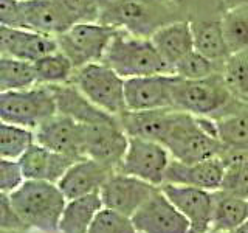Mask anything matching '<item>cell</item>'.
I'll return each mask as SVG.
<instances>
[{"mask_svg": "<svg viewBox=\"0 0 248 233\" xmlns=\"http://www.w3.org/2000/svg\"><path fill=\"white\" fill-rule=\"evenodd\" d=\"M104 208L99 193L68 199L59 222V233H89L96 215Z\"/></svg>", "mask_w": 248, "mask_h": 233, "instance_id": "obj_25", "label": "cell"}, {"mask_svg": "<svg viewBox=\"0 0 248 233\" xmlns=\"http://www.w3.org/2000/svg\"><path fill=\"white\" fill-rule=\"evenodd\" d=\"M232 233H248V219H245Z\"/></svg>", "mask_w": 248, "mask_h": 233, "instance_id": "obj_41", "label": "cell"}, {"mask_svg": "<svg viewBox=\"0 0 248 233\" xmlns=\"http://www.w3.org/2000/svg\"><path fill=\"white\" fill-rule=\"evenodd\" d=\"M115 33L116 28L101 22H78L56 39L59 50L72 59L78 70L103 61Z\"/></svg>", "mask_w": 248, "mask_h": 233, "instance_id": "obj_8", "label": "cell"}, {"mask_svg": "<svg viewBox=\"0 0 248 233\" xmlns=\"http://www.w3.org/2000/svg\"><path fill=\"white\" fill-rule=\"evenodd\" d=\"M34 64V72L37 84L41 85H61L72 83L76 67L65 53L61 50L46 54L37 59Z\"/></svg>", "mask_w": 248, "mask_h": 233, "instance_id": "obj_28", "label": "cell"}, {"mask_svg": "<svg viewBox=\"0 0 248 233\" xmlns=\"http://www.w3.org/2000/svg\"><path fill=\"white\" fill-rule=\"evenodd\" d=\"M216 121V132L223 148L248 150V107Z\"/></svg>", "mask_w": 248, "mask_h": 233, "instance_id": "obj_30", "label": "cell"}, {"mask_svg": "<svg viewBox=\"0 0 248 233\" xmlns=\"http://www.w3.org/2000/svg\"><path fill=\"white\" fill-rule=\"evenodd\" d=\"M219 157L225 166L220 190L248 199V150L223 148Z\"/></svg>", "mask_w": 248, "mask_h": 233, "instance_id": "obj_27", "label": "cell"}, {"mask_svg": "<svg viewBox=\"0 0 248 233\" xmlns=\"http://www.w3.org/2000/svg\"><path fill=\"white\" fill-rule=\"evenodd\" d=\"M222 72L223 64L211 61L197 50L189 51L172 68V73L182 80H203V78H209Z\"/></svg>", "mask_w": 248, "mask_h": 233, "instance_id": "obj_34", "label": "cell"}, {"mask_svg": "<svg viewBox=\"0 0 248 233\" xmlns=\"http://www.w3.org/2000/svg\"><path fill=\"white\" fill-rule=\"evenodd\" d=\"M76 23L99 20V0H54Z\"/></svg>", "mask_w": 248, "mask_h": 233, "instance_id": "obj_36", "label": "cell"}, {"mask_svg": "<svg viewBox=\"0 0 248 233\" xmlns=\"http://www.w3.org/2000/svg\"><path fill=\"white\" fill-rule=\"evenodd\" d=\"M36 143L48 150L65 154L75 160L87 157L84 143V124L72 116L56 114L34 129Z\"/></svg>", "mask_w": 248, "mask_h": 233, "instance_id": "obj_13", "label": "cell"}, {"mask_svg": "<svg viewBox=\"0 0 248 233\" xmlns=\"http://www.w3.org/2000/svg\"><path fill=\"white\" fill-rule=\"evenodd\" d=\"M177 76L172 73L137 76L126 80L127 111H154L174 107L172 90Z\"/></svg>", "mask_w": 248, "mask_h": 233, "instance_id": "obj_14", "label": "cell"}, {"mask_svg": "<svg viewBox=\"0 0 248 233\" xmlns=\"http://www.w3.org/2000/svg\"><path fill=\"white\" fill-rule=\"evenodd\" d=\"M89 233H138V230L130 216L104 207L96 215Z\"/></svg>", "mask_w": 248, "mask_h": 233, "instance_id": "obj_35", "label": "cell"}, {"mask_svg": "<svg viewBox=\"0 0 248 233\" xmlns=\"http://www.w3.org/2000/svg\"><path fill=\"white\" fill-rule=\"evenodd\" d=\"M151 41L166 64L174 68L178 61L194 50L191 20L178 19L166 23L151 36Z\"/></svg>", "mask_w": 248, "mask_h": 233, "instance_id": "obj_23", "label": "cell"}, {"mask_svg": "<svg viewBox=\"0 0 248 233\" xmlns=\"http://www.w3.org/2000/svg\"><path fill=\"white\" fill-rule=\"evenodd\" d=\"M11 204L30 232L59 233V222L67 204L58 183L25 181L10 194Z\"/></svg>", "mask_w": 248, "mask_h": 233, "instance_id": "obj_2", "label": "cell"}, {"mask_svg": "<svg viewBox=\"0 0 248 233\" xmlns=\"http://www.w3.org/2000/svg\"><path fill=\"white\" fill-rule=\"evenodd\" d=\"M222 25L231 54L248 50V5H239L225 13Z\"/></svg>", "mask_w": 248, "mask_h": 233, "instance_id": "obj_32", "label": "cell"}, {"mask_svg": "<svg viewBox=\"0 0 248 233\" xmlns=\"http://www.w3.org/2000/svg\"><path fill=\"white\" fill-rule=\"evenodd\" d=\"M0 227L8 233H28L30 230L23 224L20 216L14 210L10 194L0 193Z\"/></svg>", "mask_w": 248, "mask_h": 233, "instance_id": "obj_38", "label": "cell"}, {"mask_svg": "<svg viewBox=\"0 0 248 233\" xmlns=\"http://www.w3.org/2000/svg\"><path fill=\"white\" fill-rule=\"evenodd\" d=\"M180 109L177 107H163L154 111H126L118 116L123 129L129 137H138L152 140L165 145L169 137Z\"/></svg>", "mask_w": 248, "mask_h": 233, "instance_id": "obj_17", "label": "cell"}, {"mask_svg": "<svg viewBox=\"0 0 248 233\" xmlns=\"http://www.w3.org/2000/svg\"><path fill=\"white\" fill-rule=\"evenodd\" d=\"M138 233H191V224L158 188L132 216Z\"/></svg>", "mask_w": 248, "mask_h": 233, "instance_id": "obj_11", "label": "cell"}, {"mask_svg": "<svg viewBox=\"0 0 248 233\" xmlns=\"http://www.w3.org/2000/svg\"><path fill=\"white\" fill-rule=\"evenodd\" d=\"M0 23L8 28H25L22 0H0Z\"/></svg>", "mask_w": 248, "mask_h": 233, "instance_id": "obj_39", "label": "cell"}, {"mask_svg": "<svg viewBox=\"0 0 248 233\" xmlns=\"http://www.w3.org/2000/svg\"><path fill=\"white\" fill-rule=\"evenodd\" d=\"M165 2L172 8V10H175L178 13V11L185 10V8L191 3V0H165Z\"/></svg>", "mask_w": 248, "mask_h": 233, "instance_id": "obj_40", "label": "cell"}, {"mask_svg": "<svg viewBox=\"0 0 248 233\" xmlns=\"http://www.w3.org/2000/svg\"><path fill=\"white\" fill-rule=\"evenodd\" d=\"M129 135L120 120L84 124L85 155L118 171L129 146Z\"/></svg>", "mask_w": 248, "mask_h": 233, "instance_id": "obj_10", "label": "cell"}, {"mask_svg": "<svg viewBox=\"0 0 248 233\" xmlns=\"http://www.w3.org/2000/svg\"><path fill=\"white\" fill-rule=\"evenodd\" d=\"M158 188L160 186L144 182L138 177L115 171L103 185L99 194L106 208L132 217Z\"/></svg>", "mask_w": 248, "mask_h": 233, "instance_id": "obj_12", "label": "cell"}, {"mask_svg": "<svg viewBox=\"0 0 248 233\" xmlns=\"http://www.w3.org/2000/svg\"><path fill=\"white\" fill-rule=\"evenodd\" d=\"M225 166L220 157H213L196 163L170 160L165 183L196 186V188L217 191L220 190Z\"/></svg>", "mask_w": 248, "mask_h": 233, "instance_id": "obj_18", "label": "cell"}, {"mask_svg": "<svg viewBox=\"0 0 248 233\" xmlns=\"http://www.w3.org/2000/svg\"><path fill=\"white\" fill-rule=\"evenodd\" d=\"M34 143L36 134L33 129L3 121L0 124V159L20 160Z\"/></svg>", "mask_w": 248, "mask_h": 233, "instance_id": "obj_31", "label": "cell"}, {"mask_svg": "<svg viewBox=\"0 0 248 233\" xmlns=\"http://www.w3.org/2000/svg\"><path fill=\"white\" fill-rule=\"evenodd\" d=\"M101 62L112 67L124 80L172 73V68L161 58L151 37L137 36L124 30H116Z\"/></svg>", "mask_w": 248, "mask_h": 233, "instance_id": "obj_4", "label": "cell"}, {"mask_svg": "<svg viewBox=\"0 0 248 233\" xmlns=\"http://www.w3.org/2000/svg\"><path fill=\"white\" fill-rule=\"evenodd\" d=\"M115 173V169L108 168L103 163L90 157L78 159L67 169L64 177L59 181V188L68 199H76L87 196L92 193H99L107 179Z\"/></svg>", "mask_w": 248, "mask_h": 233, "instance_id": "obj_19", "label": "cell"}, {"mask_svg": "<svg viewBox=\"0 0 248 233\" xmlns=\"http://www.w3.org/2000/svg\"><path fill=\"white\" fill-rule=\"evenodd\" d=\"M203 233H225V232H219V230H214V229H209V230H206V232H203Z\"/></svg>", "mask_w": 248, "mask_h": 233, "instance_id": "obj_42", "label": "cell"}, {"mask_svg": "<svg viewBox=\"0 0 248 233\" xmlns=\"http://www.w3.org/2000/svg\"><path fill=\"white\" fill-rule=\"evenodd\" d=\"M160 188L188 219L191 233H203L211 229L214 191L172 183H163Z\"/></svg>", "mask_w": 248, "mask_h": 233, "instance_id": "obj_15", "label": "cell"}, {"mask_svg": "<svg viewBox=\"0 0 248 233\" xmlns=\"http://www.w3.org/2000/svg\"><path fill=\"white\" fill-rule=\"evenodd\" d=\"M25 28L58 37L75 25V20L54 0H22Z\"/></svg>", "mask_w": 248, "mask_h": 233, "instance_id": "obj_21", "label": "cell"}, {"mask_svg": "<svg viewBox=\"0 0 248 233\" xmlns=\"http://www.w3.org/2000/svg\"><path fill=\"white\" fill-rule=\"evenodd\" d=\"M37 85L33 62L0 56V92L23 90Z\"/></svg>", "mask_w": 248, "mask_h": 233, "instance_id": "obj_29", "label": "cell"}, {"mask_svg": "<svg viewBox=\"0 0 248 233\" xmlns=\"http://www.w3.org/2000/svg\"><path fill=\"white\" fill-rule=\"evenodd\" d=\"M27 177L19 160L0 159V193L11 194L25 183Z\"/></svg>", "mask_w": 248, "mask_h": 233, "instance_id": "obj_37", "label": "cell"}, {"mask_svg": "<svg viewBox=\"0 0 248 233\" xmlns=\"http://www.w3.org/2000/svg\"><path fill=\"white\" fill-rule=\"evenodd\" d=\"M170 160H172V155L163 143L130 137L126 155L118 171L138 177L155 186H161L166 181Z\"/></svg>", "mask_w": 248, "mask_h": 233, "instance_id": "obj_9", "label": "cell"}, {"mask_svg": "<svg viewBox=\"0 0 248 233\" xmlns=\"http://www.w3.org/2000/svg\"><path fill=\"white\" fill-rule=\"evenodd\" d=\"M222 75L232 95L248 104V50L231 54L223 64Z\"/></svg>", "mask_w": 248, "mask_h": 233, "instance_id": "obj_33", "label": "cell"}, {"mask_svg": "<svg viewBox=\"0 0 248 233\" xmlns=\"http://www.w3.org/2000/svg\"><path fill=\"white\" fill-rule=\"evenodd\" d=\"M165 146L172 159L185 163L219 157L223 150L216 132V121L185 111L178 112L177 121L166 138Z\"/></svg>", "mask_w": 248, "mask_h": 233, "instance_id": "obj_5", "label": "cell"}, {"mask_svg": "<svg viewBox=\"0 0 248 233\" xmlns=\"http://www.w3.org/2000/svg\"><path fill=\"white\" fill-rule=\"evenodd\" d=\"M59 50L58 39L27 28L0 27V53L2 56L36 62Z\"/></svg>", "mask_w": 248, "mask_h": 233, "instance_id": "obj_16", "label": "cell"}, {"mask_svg": "<svg viewBox=\"0 0 248 233\" xmlns=\"http://www.w3.org/2000/svg\"><path fill=\"white\" fill-rule=\"evenodd\" d=\"M245 219H248V199L222 190L214 191L211 229L232 233Z\"/></svg>", "mask_w": 248, "mask_h": 233, "instance_id": "obj_26", "label": "cell"}, {"mask_svg": "<svg viewBox=\"0 0 248 233\" xmlns=\"http://www.w3.org/2000/svg\"><path fill=\"white\" fill-rule=\"evenodd\" d=\"M174 107L203 118L219 120L248 107L228 89L222 73L203 80H182L177 76L172 90Z\"/></svg>", "mask_w": 248, "mask_h": 233, "instance_id": "obj_1", "label": "cell"}, {"mask_svg": "<svg viewBox=\"0 0 248 233\" xmlns=\"http://www.w3.org/2000/svg\"><path fill=\"white\" fill-rule=\"evenodd\" d=\"M58 114V103L50 85L37 84L34 87L0 92V120L36 129L45 120Z\"/></svg>", "mask_w": 248, "mask_h": 233, "instance_id": "obj_7", "label": "cell"}, {"mask_svg": "<svg viewBox=\"0 0 248 233\" xmlns=\"http://www.w3.org/2000/svg\"><path fill=\"white\" fill-rule=\"evenodd\" d=\"M182 19L165 0H99V20L116 30L151 37L160 27Z\"/></svg>", "mask_w": 248, "mask_h": 233, "instance_id": "obj_3", "label": "cell"}, {"mask_svg": "<svg viewBox=\"0 0 248 233\" xmlns=\"http://www.w3.org/2000/svg\"><path fill=\"white\" fill-rule=\"evenodd\" d=\"M72 84L93 104L116 118L127 111L126 80L104 62H92L78 68Z\"/></svg>", "mask_w": 248, "mask_h": 233, "instance_id": "obj_6", "label": "cell"}, {"mask_svg": "<svg viewBox=\"0 0 248 233\" xmlns=\"http://www.w3.org/2000/svg\"><path fill=\"white\" fill-rule=\"evenodd\" d=\"M27 181H45L59 183L67 169L76 162L65 154L34 143L19 160Z\"/></svg>", "mask_w": 248, "mask_h": 233, "instance_id": "obj_20", "label": "cell"}, {"mask_svg": "<svg viewBox=\"0 0 248 233\" xmlns=\"http://www.w3.org/2000/svg\"><path fill=\"white\" fill-rule=\"evenodd\" d=\"M191 27L194 36V50H197L214 62L225 64L231 56V51L223 34L222 19L191 20Z\"/></svg>", "mask_w": 248, "mask_h": 233, "instance_id": "obj_24", "label": "cell"}, {"mask_svg": "<svg viewBox=\"0 0 248 233\" xmlns=\"http://www.w3.org/2000/svg\"><path fill=\"white\" fill-rule=\"evenodd\" d=\"M50 87L54 93V98H56L58 112L72 116L78 123L96 124V123H107V121L118 120L116 116L104 112L103 109L93 104L72 83L61 84V85H50Z\"/></svg>", "mask_w": 248, "mask_h": 233, "instance_id": "obj_22", "label": "cell"}]
</instances>
